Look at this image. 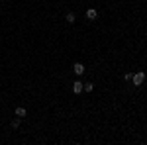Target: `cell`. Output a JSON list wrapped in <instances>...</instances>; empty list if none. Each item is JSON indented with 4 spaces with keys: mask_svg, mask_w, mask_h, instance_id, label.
<instances>
[{
    "mask_svg": "<svg viewBox=\"0 0 147 145\" xmlns=\"http://www.w3.org/2000/svg\"><path fill=\"white\" fill-rule=\"evenodd\" d=\"M73 71H75V75H84V65H82V63H75V65H73Z\"/></svg>",
    "mask_w": 147,
    "mask_h": 145,
    "instance_id": "obj_3",
    "label": "cell"
},
{
    "mask_svg": "<svg viewBox=\"0 0 147 145\" xmlns=\"http://www.w3.org/2000/svg\"><path fill=\"white\" fill-rule=\"evenodd\" d=\"M26 114H28V112H26V108H22V106H20V108H16V116H18L20 120H22V118H26Z\"/></svg>",
    "mask_w": 147,
    "mask_h": 145,
    "instance_id": "obj_6",
    "label": "cell"
},
{
    "mask_svg": "<svg viewBox=\"0 0 147 145\" xmlns=\"http://www.w3.org/2000/svg\"><path fill=\"white\" fill-rule=\"evenodd\" d=\"M143 80H145V73H143V71H141V73H136V75H131V82H134V86H141Z\"/></svg>",
    "mask_w": 147,
    "mask_h": 145,
    "instance_id": "obj_1",
    "label": "cell"
},
{
    "mask_svg": "<svg viewBox=\"0 0 147 145\" xmlns=\"http://www.w3.org/2000/svg\"><path fill=\"white\" fill-rule=\"evenodd\" d=\"M82 90H84V82H80V80H75V82H73V92H75V94H80Z\"/></svg>",
    "mask_w": 147,
    "mask_h": 145,
    "instance_id": "obj_2",
    "label": "cell"
},
{
    "mask_svg": "<svg viewBox=\"0 0 147 145\" xmlns=\"http://www.w3.org/2000/svg\"><path fill=\"white\" fill-rule=\"evenodd\" d=\"M86 18H88V20H96V18H98V12L94 10V8H88V10H86Z\"/></svg>",
    "mask_w": 147,
    "mask_h": 145,
    "instance_id": "obj_4",
    "label": "cell"
},
{
    "mask_svg": "<svg viewBox=\"0 0 147 145\" xmlns=\"http://www.w3.org/2000/svg\"><path fill=\"white\" fill-rule=\"evenodd\" d=\"M75 20H77V16H75L73 12H67V16H65V22H67V24H75Z\"/></svg>",
    "mask_w": 147,
    "mask_h": 145,
    "instance_id": "obj_5",
    "label": "cell"
},
{
    "mask_svg": "<svg viewBox=\"0 0 147 145\" xmlns=\"http://www.w3.org/2000/svg\"><path fill=\"white\" fill-rule=\"evenodd\" d=\"M12 127H14V129H18V127H20V118H18V116L12 120Z\"/></svg>",
    "mask_w": 147,
    "mask_h": 145,
    "instance_id": "obj_7",
    "label": "cell"
},
{
    "mask_svg": "<svg viewBox=\"0 0 147 145\" xmlns=\"http://www.w3.org/2000/svg\"><path fill=\"white\" fill-rule=\"evenodd\" d=\"M84 90H86V92H92V90H94V84H92V82H84Z\"/></svg>",
    "mask_w": 147,
    "mask_h": 145,
    "instance_id": "obj_8",
    "label": "cell"
}]
</instances>
